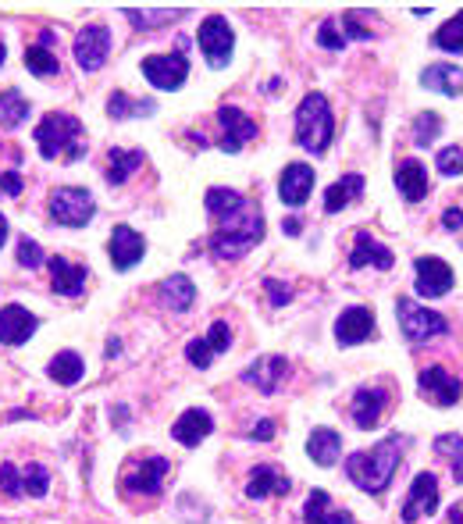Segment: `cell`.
Returning <instances> with one entry per match:
<instances>
[{"label":"cell","instance_id":"57","mask_svg":"<svg viewBox=\"0 0 463 524\" xmlns=\"http://www.w3.org/2000/svg\"><path fill=\"white\" fill-rule=\"evenodd\" d=\"M4 58H8V54H4V43H0V65H4Z\"/></svg>","mask_w":463,"mask_h":524},{"label":"cell","instance_id":"18","mask_svg":"<svg viewBox=\"0 0 463 524\" xmlns=\"http://www.w3.org/2000/svg\"><path fill=\"white\" fill-rule=\"evenodd\" d=\"M374 336V311L371 307H350L335 321V343L339 346H357Z\"/></svg>","mask_w":463,"mask_h":524},{"label":"cell","instance_id":"31","mask_svg":"<svg viewBox=\"0 0 463 524\" xmlns=\"http://www.w3.org/2000/svg\"><path fill=\"white\" fill-rule=\"evenodd\" d=\"M360 193H364V179H360V175H346V179L332 182L325 193V211L335 214V211H342V207H350Z\"/></svg>","mask_w":463,"mask_h":524},{"label":"cell","instance_id":"15","mask_svg":"<svg viewBox=\"0 0 463 524\" xmlns=\"http://www.w3.org/2000/svg\"><path fill=\"white\" fill-rule=\"evenodd\" d=\"M36 328H40V318L25 311L22 303L0 307V343L4 346H22L25 339H33Z\"/></svg>","mask_w":463,"mask_h":524},{"label":"cell","instance_id":"54","mask_svg":"<svg viewBox=\"0 0 463 524\" xmlns=\"http://www.w3.org/2000/svg\"><path fill=\"white\" fill-rule=\"evenodd\" d=\"M449 524H463V510L460 507L449 510Z\"/></svg>","mask_w":463,"mask_h":524},{"label":"cell","instance_id":"23","mask_svg":"<svg viewBox=\"0 0 463 524\" xmlns=\"http://www.w3.org/2000/svg\"><path fill=\"white\" fill-rule=\"evenodd\" d=\"M293 489V482L278 471V467H271V464H260V467H253V475H250V482H246V496L250 500H264V496H285V492Z\"/></svg>","mask_w":463,"mask_h":524},{"label":"cell","instance_id":"11","mask_svg":"<svg viewBox=\"0 0 463 524\" xmlns=\"http://www.w3.org/2000/svg\"><path fill=\"white\" fill-rule=\"evenodd\" d=\"M107 54H111V29L107 25H86L75 36V61H79L82 72H97L107 61Z\"/></svg>","mask_w":463,"mask_h":524},{"label":"cell","instance_id":"25","mask_svg":"<svg viewBox=\"0 0 463 524\" xmlns=\"http://www.w3.org/2000/svg\"><path fill=\"white\" fill-rule=\"evenodd\" d=\"M421 86L442 97H460L463 93V68L456 65H428L421 72Z\"/></svg>","mask_w":463,"mask_h":524},{"label":"cell","instance_id":"21","mask_svg":"<svg viewBox=\"0 0 463 524\" xmlns=\"http://www.w3.org/2000/svg\"><path fill=\"white\" fill-rule=\"evenodd\" d=\"M303 521L307 524H353V514L350 510H339L332 503L325 489H314L303 503Z\"/></svg>","mask_w":463,"mask_h":524},{"label":"cell","instance_id":"9","mask_svg":"<svg viewBox=\"0 0 463 524\" xmlns=\"http://www.w3.org/2000/svg\"><path fill=\"white\" fill-rule=\"evenodd\" d=\"M414 289L417 296H424V300H439V296H446L449 289H453V268H449L442 257H417L414 261Z\"/></svg>","mask_w":463,"mask_h":524},{"label":"cell","instance_id":"48","mask_svg":"<svg viewBox=\"0 0 463 524\" xmlns=\"http://www.w3.org/2000/svg\"><path fill=\"white\" fill-rule=\"evenodd\" d=\"M342 25H346V40H371V29H367V25L360 22V18L353 15V11H350L346 18H342Z\"/></svg>","mask_w":463,"mask_h":524},{"label":"cell","instance_id":"43","mask_svg":"<svg viewBox=\"0 0 463 524\" xmlns=\"http://www.w3.org/2000/svg\"><path fill=\"white\" fill-rule=\"evenodd\" d=\"M0 489H4V496H11V500H18V496H25L22 489V471H18L15 464H0Z\"/></svg>","mask_w":463,"mask_h":524},{"label":"cell","instance_id":"38","mask_svg":"<svg viewBox=\"0 0 463 524\" xmlns=\"http://www.w3.org/2000/svg\"><path fill=\"white\" fill-rule=\"evenodd\" d=\"M25 68L33 75H57V58H54V50H47V47H29L25 50Z\"/></svg>","mask_w":463,"mask_h":524},{"label":"cell","instance_id":"46","mask_svg":"<svg viewBox=\"0 0 463 524\" xmlns=\"http://www.w3.org/2000/svg\"><path fill=\"white\" fill-rule=\"evenodd\" d=\"M439 172L442 175H463V150L460 147H446L439 150Z\"/></svg>","mask_w":463,"mask_h":524},{"label":"cell","instance_id":"51","mask_svg":"<svg viewBox=\"0 0 463 524\" xmlns=\"http://www.w3.org/2000/svg\"><path fill=\"white\" fill-rule=\"evenodd\" d=\"M250 435H253V439H257V443H268L271 435H275V421H271V418H264V421H260L257 428H253Z\"/></svg>","mask_w":463,"mask_h":524},{"label":"cell","instance_id":"3","mask_svg":"<svg viewBox=\"0 0 463 524\" xmlns=\"http://www.w3.org/2000/svg\"><path fill=\"white\" fill-rule=\"evenodd\" d=\"M36 147L47 161H79L86 154V143H82V122L72 115H61V111H50L40 125H36Z\"/></svg>","mask_w":463,"mask_h":524},{"label":"cell","instance_id":"26","mask_svg":"<svg viewBox=\"0 0 463 524\" xmlns=\"http://www.w3.org/2000/svg\"><path fill=\"white\" fill-rule=\"evenodd\" d=\"M385 403H389V393H385V389H357V393H353V421H357V428L378 425Z\"/></svg>","mask_w":463,"mask_h":524},{"label":"cell","instance_id":"4","mask_svg":"<svg viewBox=\"0 0 463 524\" xmlns=\"http://www.w3.org/2000/svg\"><path fill=\"white\" fill-rule=\"evenodd\" d=\"M332 136H335V115L328 100L321 93H307L300 100V111H296V143L310 154H325L332 147Z\"/></svg>","mask_w":463,"mask_h":524},{"label":"cell","instance_id":"29","mask_svg":"<svg viewBox=\"0 0 463 524\" xmlns=\"http://www.w3.org/2000/svg\"><path fill=\"white\" fill-rule=\"evenodd\" d=\"M396 186H399V193L410 200V204L424 200V193H428V172H424V164L421 161H399Z\"/></svg>","mask_w":463,"mask_h":524},{"label":"cell","instance_id":"14","mask_svg":"<svg viewBox=\"0 0 463 524\" xmlns=\"http://www.w3.org/2000/svg\"><path fill=\"white\" fill-rule=\"evenodd\" d=\"M218 122H221V129H225V136H221V150L225 154H239V150L246 147V143L257 136V122L253 118H246L239 107H221L218 111Z\"/></svg>","mask_w":463,"mask_h":524},{"label":"cell","instance_id":"42","mask_svg":"<svg viewBox=\"0 0 463 524\" xmlns=\"http://www.w3.org/2000/svg\"><path fill=\"white\" fill-rule=\"evenodd\" d=\"M18 264L22 268H29V271H36L40 264H47V254L40 250V243L36 239H18Z\"/></svg>","mask_w":463,"mask_h":524},{"label":"cell","instance_id":"17","mask_svg":"<svg viewBox=\"0 0 463 524\" xmlns=\"http://www.w3.org/2000/svg\"><path fill=\"white\" fill-rule=\"evenodd\" d=\"M107 254H111L114 268L129 271L132 264L143 261V254H147V243H143V236H139V232H132L129 225H114L111 243H107Z\"/></svg>","mask_w":463,"mask_h":524},{"label":"cell","instance_id":"24","mask_svg":"<svg viewBox=\"0 0 463 524\" xmlns=\"http://www.w3.org/2000/svg\"><path fill=\"white\" fill-rule=\"evenodd\" d=\"M211 432H214V418L207 410H186V414L175 421V428H171V435H175L182 446H200Z\"/></svg>","mask_w":463,"mask_h":524},{"label":"cell","instance_id":"45","mask_svg":"<svg viewBox=\"0 0 463 524\" xmlns=\"http://www.w3.org/2000/svg\"><path fill=\"white\" fill-rule=\"evenodd\" d=\"M186 361L193 364V368H200V371L211 368L214 350H211V346H207V339H193V343L186 346Z\"/></svg>","mask_w":463,"mask_h":524},{"label":"cell","instance_id":"7","mask_svg":"<svg viewBox=\"0 0 463 524\" xmlns=\"http://www.w3.org/2000/svg\"><path fill=\"white\" fill-rule=\"evenodd\" d=\"M143 75L154 90H182V82L189 79V58L186 50H171V54H157V58H143Z\"/></svg>","mask_w":463,"mask_h":524},{"label":"cell","instance_id":"12","mask_svg":"<svg viewBox=\"0 0 463 524\" xmlns=\"http://www.w3.org/2000/svg\"><path fill=\"white\" fill-rule=\"evenodd\" d=\"M435 510H439V478L431 475V471H421L414 478V485H410L407 503H403V521L414 524L417 517H428Z\"/></svg>","mask_w":463,"mask_h":524},{"label":"cell","instance_id":"10","mask_svg":"<svg viewBox=\"0 0 463 524\" xmlns=\"http://www.w3.org/2000/svg\"><path fill=\"white\" fill-rule=\"evenodd\" d=\"M164 478H168V460L164 457H147L132 464L122 475V489L132 496H157L164 489Z\"/></svg>","mask_w":463,"mask_h":524},{"label":"cell","instance_id":"8","mask_svg":"<svg viewBox=\"0 0 463 524\" xmlns=\"http://www.w3.org/2000/svg\"><path fill=\"white\" fill-rule=\"evenodd\" d=\"M200 50H204V58L211 68H225L232 61V47H236V33H232V25L225 22L221 15H211L204 25H200Z\"/></svg>","mask_w":463,"mask_h":524},{"label":"cell","instance_id":"55","mask_svg":"<svg viewBox=\"0 0 463 524\" xmlns=\"http://www.w3.org/2000/svg\"><path fill=\"white\" fill-rule=\"evenodd\" d=\"M4 239H8V218L0 214V246H4Z\"/></svg>","mask_w":463,"mask_h":524},{"label":"cell","instance_id":"1","mask_svg":"<svg viewBox=\"0 0 463 524\" xmlns=\"http://www.w3.org/2000/svg\"><path fill=\"white\" fill-rule=\"evenodd\" d=\"M403 446H407L403 435H389V439H382V443L371 446V450L346 457V475H350V482L357 485V489L371 492V496L385 492L392 475H396L399 460H403Z\"/></svg>","mask_w":463,"mask_h":524},{"label":"cell","instance_id":"20","mask_svg":"<svg viewBox=\"0 0 463 524\" xmlns=\"http://www.w3.org/2000/svg\"><path fill=\"white\" fill-rule=\"evenodd\" d=\"M50 286L54 293L61 296H79L86 289V279H90V271L86 264H68L65 257H50Z\"/></svg>","mask_w":463,"mask_h":524},{"label":"cell","instance_id":"44","mask_svg":"<svg viewBox=\"0 0 463 524\" xmlns=\"http://www.w3.org/2000/svg\"><path fill=\"white\" fill-rule=\"evenodd\" d=\"M317 43H321L325 50H342V47H346V33L339 29V22H335V18L321 22V29H317Z\"/></svg>","mask_w":463,"mask_h":524},{"label":"cell","instance_id":"41","mask_svg":"<svg viewBox=\"0 0 463 524\" xmlns=\"http://www.w3.org/2000/svg\"><path fill=\"white\" fill-rule=\"evenodd\" d=\"M125 15L132 18V25H136V29H157V25H164L168 18L186 15V11H136V8H125Z\"/></svg>","mask_w":463,"mask_h":524},{"label":"cell","instance_id":"49","mask_svg":"<svg viewBox=\"0 0 463 524\" xmlns=\"http://www.w3.org/2000/svg\"><path fill=\"white\" fill-rule=\"evenodd\" d=\"M264 289H268V296H271V303H275V307H285V303L293 300V289L278 286L275 279H264Z\"/></svg>","mask_w":463,"mask_h":524},{"label":"cell","instance_id":"13","mask_svg":"<svg viewBox=\"0 0 463 524\" xmlns=\"http://www.w3.org/2000/svg\"><path fill=\"white\" fill-rule=\"evenodd\" d=\"M417 385H421V396H428L431 403H439V407H453L456 400L463 396V385L460 378L449 375L442 364H431L417 375Z\"/></svg>","mask_w":463,"mask_h":524},{"label":"cell","instance_id":"6","mask_svg":"<svg viewBox=\"0 0 463 524\" xmlns=\"http://www.w3.org/2000/svg\"><path fill=\"white\" fill-rule=\"evenodd\" d=\"M396 314H399V328L410 343H428L435 336H446L449 332V321L442 314L428 311V307H417L410 296H399L396 300Z\"/></svg>","mask_w":463,"mask_h":524},{"label":"cell","instance_id":"28","mask_svg":"<svg viewBox=\"0 0 463 524\" xmlns=\"http://www.w3.org/2000/svg\"><path fill=\"white\" fill-rule=\"evenodd\" d=\"M143 161H147V154L143 150H118V147H111L107 150V182L111 186H122L129 175H136L139 168H143Z\"/></svg>","mask_w":463,"mask_h":524},{"label":"cell","instance_id":"27","mask_svg":"<svg viewBox=\"0 0 463 524\" xmlns=\"http://www.w3.org/2000/svg\"><path fill=\"white\" fill-rule=\"evenodd\" d=\"M307 453L314 464L332 467L342 453V435L332 432V428H314V432L307 435Z\"/></svg>","mask_w":463,"mask_h":524},{"label":"cell","instance_id":"32","mask_svg":"<svg viewBox=\"0 0 463 524\" xmlns=\"http://www.w3.org/2000/svg\"><path fill=\"white\" fill-rule=\"evenodd\" d=\"M82 371H86V364H82L79 353L65 350V353H57L54 361H50L47 375L54 378L57 385H75V382H79V378H82Z\"/></svg>","mask_w":463,"mask_h":524},{"label":"cell","instance_id":"56","mask_svg":"<svg viewBox=\"0 0 463 524\" xmlns=\"http://www.w3.org/2000/svg\"><path fill=\"white\" fill-rule=\"evenodd\" d=\"M50 43H54V33H50V29H43V33H40V47H50Z\"/></svg>","mask_w":463,"mask_h":524},{"label":"cell","instance_id":"2","mask_svg":"<svg viewBox=\"0 0 463 524\" xmlns=\"http://www.w3.org/2000/svg\"><path fill=\"white\" fill-rule=\"evenodd\" d=\"M260 239H264V214H260V207L246 204L243 211L221 218L211 236V250L218 261H239Z\"/></svg>","mask_w":463,"mask_h":524},{"label":"cell","instance_id":"5","mask_svg":"<svg viewBox=\"0 0 463 524\" xmlns=\"http://www.w3.org/2000/svg\"><path fill=\"white\" fill-rule=\"evenodd\" d=\"M47 207H50V218H54L57 225H65V229H82V225H90L93 214H97L93 193L79 186L54 189V197H50Z\"/></svg>","mask_w":463,"mask_h":524},{"label":"cell","instance_id":"39","mask_svg":"<svg viewBox=\"0 0 463 524\" xmlns=\"http://www.w3.org/2000/svg\"><path fill=\"white\" fill-rule=\"evenodd\" d=\"M439 132H442V118L435 115V111H424V115L414 118V143L417 147H431Z\"/></svg>","mask_w":463,"mask_h":524},{"label":"cell","instance_id":"52","mask_svg":"<svg viewBox=\"0 0 463 524\" xmlns=\"http://www.w3.org/2000/svg\"><path fill=\"white\" fill-rule=\"evenodd\" d=\"M442 225H446L449 232H460V229H463V211H456V207H449V211L442 214Z\"/></svg>","mask_w":463,"mask_h":524},{"label":"cell","instance_id":"22","mask_svg":"<svg viewBox=\"0 0 463 524\" xmlns=\"http://www.w3.org/2000/svg\"><path fill=\"white\" fill-rule=\"evenodd\" d=\"M392 250L389 246H382L374 236H367V232H357V243H353V254H350V268H378V271H389L392 268Z\"/></svg>","mask_w":463,"mask_h":524},{"label":"cell","instance_id":"35","mask_svg":"<svg viewBox=\"0 0 463 524\" xmlns=\"http://www.w3.org/2000/svg\"><path fill=\"white\" fill-rule=\"evenodd\" d=\"M25 115H29V100H25L22 93H18V90L0 93V125H4V129H15V125H22Z\"/></svg>","mask_w":463,"mask_h":524},{"label":"cell","instance_id":"40","mask_svg":"<svg viewBox=\"0 0 463 524\" xmlns=\"http://www.w3.org/2000/svg\"><path fill=\"white\" fill-rule=\"evenodd\" d=\"M22 489L29 492V496H47L50 489V475H47V467L43 464H29L22 471Z\"/></svg>","mask_w":463,"mask_h":524},{"label":"cell","instance_id":"36","mask_svg":"<svg viewBox=\"0 0 463 524\" xmlns=\"http://www.w3.org/2000/svg\"><path fill=\"white\" fill-rule=\"evenodd\" d=\"M431 43L439 50H449V54H463V11L456 18H449L439 33L431 36Z\"/></svg>","mask_w":463,"mask_h":524},{"label":"cell","instance_id":"16","mask_svg":"<svg viewBox=\"0 0 463 524\" xmlns=\"http://www.w3.org/2000/svg\"><path fill=\"white\" fill-rule=\"evenodd\" d=\"M310 189H314V168L310 164H285L282 179H278V197L289 207H303L310 200Z\"/></svg>","mask_w":463,"mask_h":524},{"label":"cell","instance_id":"47","mask_svg":"<svg viewBox=\"0 0 463 524\" xmlns=\"http://www.w3.org/2000/svg\"><path fill=\"white\" fill-rule=\"evenodd\" d=\"M207 346H211L214 353H225L228 346H232V328H228L225 321H214L211 332H207Z\"/></svg>","mask_w":463,"mask_h":524},{"label":"cell","instance_id":"50","mask_svg":"<svg viewBox=\"0 0 463 524\" xmlns=\"http://www.w3.org/2000/svg\"><path fill=\"white\" fill-rule=\"evenodd\" d=\"M0 193H4V197H18V193H22V175L18 172L0 175Z\"/></svg>","mask_w":463,"mask_h":524},{"label":"cell","instance_id":"19","mask_svg":"<svg viewBox=\"0 0 463 524\" xmlns=\"http://www.w3.org/2000/svg\"><path fill=\"white\" fill-rule=\"evenodd\" d=\"M285 378H289V361H285V357H260L253 368L243 371V382L253 385V389L264 396L278 393V385H282Z\"/></svg>","mask_w":463,"mask_h":524},{"label":"cell","instance_id":"37","mask_svg":"<svg viewBox=\"0 0 463 524\" xmlns=\"http://www.w3.org/2000/svg\"><path fill=\"white\" fill-rule=\"evenodd\" d=\"M435 453L453 464V482H463V439L460 435H439V439H435Z\"/></svg>","mask_w":463,"mask_h":524},{"label":"cell","instance_id":"53","mask_svg":"<svg viewBox=\"0 0 463 524\" xmlns=\"http://www.w3.org/2000/svg\"><path fill=\"white\" fill-rule=\"evenodd\" d=\"M285 232H289V236H300V218H285Z\"/></svg>","mask_w":463,"mask_h":524},{"label":"cell","instance_id":"30","mask_svg":"<svg viewBox=\"0 0 463 524\" xmlns=\"http://www.w3.org/2000/svg\"><path fill=\"white\" fill-rule=\"evenodd\" d=\"M161 296L171 311L186 314L196 300V286H193V279H186V275H171V279L161 282Z\"/></svg>","mask_w":463,"mask_h":524},{"label":"cell","instance_id":"33","mask_svg":"<svg viewBox=\"0 0 463 524\" xmlns=\"http://www.w3.org/2000/svg\"><path fill=\"white\" fill-rule=\"evenodd\" d=\"M250 204V200L243 197V193H236V189H207V211L214 214V218H228V214H236V211H243V207Z\"/></svg>","mask_w":463,"mask_h":524},{"label":"cell","instance_id":"34","mask_svg":"<svg viewBox=\"0 0 463 524\" xmlns=\"http://www.w3.org/2000/svg\"><path fill=\"white\" fill-rule=\"evenodd\" d=\"M107 115L111 118H136V115H154V100H132L125 97V93H111V100H107Z\"/></svg>","mask_w":463,"mask_h":524}]
</instances>
